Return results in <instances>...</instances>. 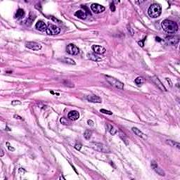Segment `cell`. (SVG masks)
Listing matches in <instances>:
<instances>
[{
  "label": "cell",
  "mask_w": 180,
  "mask_h": 180,
  "mask_svg": "<svg viewBox=\"0 0 180 180\" xmlns=\"http://www.w3.org/2000/svg\"><path fill=\"white\" fill-rule=\"evenodd\" d=\"M162 29L168 33H174L178 30V25L172 20H164L161 23Z\"/></svg>",
  "instance_id": "6da1fadb"
},
{
  "label": "cell",
  "mask_w": 180,
  "mask_h": 180,
  "mask_svg": "<svg viewBox=\"0 0 180 180\" xmlns=\"http://www.w3.org/2000/svg\"><path fill=\"white\" fill-rule=\"evenodd\" d=\"M161 6L158 4H153L149 7L148 13L149 15L152 18H157L161 13Z\"/></svg>",
  "instance_id": "7a4b0ae2"
},
{
  "label": "cell",
  "mask_w": 180,
  "mask_h": 180,
  "mask_svg": "<svg viewBox=\"0 0 180 180\" xmlns=\"http://www.w3.org/2000/svg\"><path fill=\"white\" fill-rule=\"evenodd\" d=\"M106 77V80L108 81V82L113 87H115L116 88L123 89L124 88V84L123 82H121L120 81H119L117 79L111 77V76H105Z\"/></svg>",
  "instance_id": "3957f363"
},
{
  "label": "cell",
  "mask_w": 180,
  "mask_h": 180,
  "mask_svg": "<svg viewBox=\"0 0 180 180\" xmlns=\"http://www.w3.org/2000/svg\"><path fill=\"white\" fill-rule=\"evenodd\" d=\"M46 32H47V34L49 35H56L61 32V30L56 25L51 24L47 27Z\"/></svg>",
  "instance_id": "277c9868"
},
{
  "label": "cell",
  "mask_w": 180,
  "mask_h": 180,
  "mask_svg": "<svg viewBox=\"0 0 180 180\" xmlns=\"http://www.w3.org/2000/svg\"><path fill=\"white\" fill-rule=\"evenodd\" d=\"M91 146L95 150L98 151H101V152H104V153H108L109 152L108 149L106 147V146H104V144L100 143H91Z\"/></svg>",
  "instance_id": "5b68a950"
},
{
  "label": "cell",
  "mask_w": 180,
  "mask_h": 180,
  "mask_svg": "<svg viewBox=\"0 0 180 180\" xmlns=\"http://www.w3.org/2000/svg\"><path fill=\"white\" fill-rule=\"evenodd\" d=\"M66 51L71 55H77L80 52L79 49L73 44H70L66 47Z\"/></svg>",
  "instance_id": "8992f818"
},
{
  "label": "cell",
  "mask_w": 180,
  "mask_h": 180,
  "mask_svg": "<svg viewBox=\"0 0 180 180\" xmlns=\"http://www.w3.org/2000/svg\"><path fill=\"white\" fill-rule=\"evenodd\" d=\"M25 47L28 49L34 51H38L42 49V45L40 44L34 42H29L25 44Z\"/></svg>",
  "instance_id": "52a82bcc"
},
{
  "label": "cell",
  "mask_w": 180,
  "mask_h": 180,
  "mask_svg": "<svg viewBox=\"0 0 180 180\" xmlns=\"http://www.w3.org/2000/svg\"><path fill=\"white\" fill-rule=\"evenodd\" d=\"M91 9L95 13H101L105 11V7L99 4H92L91 6Z\"/></svg>",
  "instance_id": "ba28073f"
},
{
  "label": "cell",
  "mask_w": 180,
  "mask_h": 180,
  "mask_svg": "<svg viewBox=\"0 0 180 180\" xmlns=\"http://www.w3.org/2000/svg\"><path fill=\"white\" fill-rule=\"evenodd\" d=\"M151 167H152V168L155 170L158 174H159L160 175H162V176H165V172L162 171V170L161 168H159V166L158 165V164L156 163V162H151Z\"/></svg>",
  "instance_id": "9c48e42d"
},
{
  "label": "cell",
  "mask_w": 180,
  "mask_h": 180,
  "mask_svg": "<svg viewBox=\"0 0 180 180\" xmlns=\"http://www.w3.org/2000/svg\"><path fill=\"white\" fill-rule=\"evenodd\" d=\"M35 28L38 30L40 31H44V30H47V26L46 25V23L42 21V20H39L37 21V23L35 25Z\"/></svg>",
  "instance_id": "30bf717a"
},
{
  "label": "cell",
  "mask_w": 180,
  "mask_h": 180,
  "mask_svg": "<svg viewBox=\"0 0 180 180\" xmlns=\"http://www.w3.org/2000/svg\"><path fill=\"white\" fill-rule=\"evenodd\" d=\"M92 49L96 54H103L106 52L105 48L101 46H99V45L92 46Z\"/></svg>",
  "instance_id": "8fae6325"
},
{
  "label": "cell",
  "mask_w": 180,
  "mask_h": 180,
  "mask_svg": "<svg viewBox=\"0 0 180 180\" xmlns=\"http://www.w3.org/2000/svg\"><path fill=\"white\" fill-rule=\"evenodd\" d=\"M87 99L89 101L92 102V103H101V101H102V100H101V99L100 98L99 96H96V95L87 96Z\"/></svg>",
  "instance_id": "7c38bea8"
},
{
  "label": "cell",
  "mask_w": 180,
  "mask_h": 180,
  "mask_svg": "<svg viewBox=\"0 0 180 180\" xmlns=\"http://www.w3.org/2000/svg\"><path fill=\"white\" fill-rule=\"evenodd\" d=\"M151 80L153 81V82L157 85V87H158L159 89H161L162 91L166 92V89L165 88V87L163 86V85L162 84L161 82L159 80V79H158V77H151Z\"/></svg>",
  "instance_id": "4fadbf2b"
},
{
  "label": "cell",
  "mask_w": 180,
  "mask_h": 180,
  "mask_svg": "<svg viewBox=\"0 0 180 180\" xmlns=\"http://www.w3.org/2000/svg\"><path fill=\"white\" fill-rule=\"evenodd\" d=\"M68 117L70 120H77L79 117H80V114H79V113L77 111H70V113H68Z\"/></svg>",
  "instance_id": "5bb4252c"
},
{
  "label": "cell",
  "mask_w": 180,
  "mask_h": 180,
  "mask_svg": "<svg viewBox=\"0 0 180 180\" xmlns=\"http://www.w3.org/2000/svg\"><path fill=\"white\" fill-rule=\"evenodd\" d=\"M167 41L172 45H176L179 42V37L177 36H170L166 38Z\"/></svg>",
  "instance_id": "9a60e30c"
},
{
  "label": "cell",
  "mask_w": 180,
  "mask_h": 180,
  "mask_svg": "<svg viewBox=\"0 0 180 180\" xmlns=\"http://www.w3.org/2000/svg\"><path fill=\"white\" fill-rule=\"evenodd\" d=\"M75 16H77V18L80 19H85L87 17V13L85 11H82V10H78L75 13Z\"/></svg>",
  "instance_id": "2e32d148"
},
{
  "label": "cell",
  "mask_w": 180,
  "mask_h": 180,
  "mask_svg": "<svg viewBox=\"0 0 180 180\" xmlns=\"http://www.w3.org/2000/svg\"><path fill=\"white\" fill-rule=\"evenodd\" d=\"M132 131H133V132L136 135H137L138 137H141V138H143V139H146V137L145 136V134H143V132H142L141 131L139 130H138L136 127H133L132 128Z\"/></svg>",
  "instance_id": "e0dca14e"
},
{
  "label": "cell",
  "mask_w": 180,
  "mask_h": 180,
  "mask_svg": "<svg viewBox=\"0 0 180 180\" xmlns=\"http://www.w3.org/2000/svg\"><path fill=\"white\" fill-rule=\"evenodd\" d=\"M87 56H88V58L89 59H90L92 61H96V62L99 61L101 60V58L100 57L97 56L96 55H95V54H88Z\"/></svg>",
  "instance_id": "ac0fdd59"
},
{
  "label": "cell",
  "mask_w": 180,
  "mask_h": 180,
  "mask_svg": "<svg viewBox=\"0 0 180 180\" xmlns=\"http://www.w3.org/2000/svg\"><path fill=\"white\" fill-rule=\"evenodd\" d=\"M24 16H25V11L23 9H19L16 12V18L17 19H23Z\"/></svg>",
  "instance_id": "d6986e66"
},
{
  "label": "cell",
  "mask_w": 180,
  "mask_h": 180,
  "mask_svg": "<svg viewBox=\"0 0 180 180\" xmlns=\"http://www.w3.org/2000/svg\"><path fill=\"white\" fill-rule=\"evenodd\" d=\"M135 83L137 84L138 86H141V85H142L143 83H144V79H143V77H137V79L135 80Z\"/></svg>",
  "instance_id": "ffe728a7"
},
{
  "label": "cell",
  "mask_w": 180,
  "mask_h": 180,
  "mask_svg": "<svg viewBox=\"0 0 180 180\" xmlns=\"http://www.w3.org/2000/svg\"><path fill=\"white\" fill-rule=\"evenodd\" d=\"M167 143H168L169 145L172 146H176L177 148L180 149V143H177V142H174V141H172V140H168V141H167Z\"/></svg>",
  "instance_id": "44dd1931"
},
{
  "label": "cell",
  "mask_w": 180,
  "mask_h": 180,
  "mask_svg": "<svg viewBox=\"0 0 180 180\" xmlns=\"http://www.w3.org/2000/svg\"><path fill=\"white\" fill-rule=\"evenodd\" d=\"M34 20H35L34 16H32V13H30V16L28 17V19H27V20H26V24L28 25H30L32 23Z\"/></svg>",
  "instance_id": "7402d4cb"
},
{
  "label": "cell",
  "mask_w": 180,
  "mask_h": 180,
  "mask_svg": "<svg viewBox=\"0 0 180 180\" xmlns=\"http://www.w3.org/2000/svg\"><path fill=\"white\" fill-rule=\"evenodd\" d=\"M91 135H92V132L90 130H87L85 132V133H84V137L87 140H89L90 139Z\"/></svg>",
  "instance_id": "603a6c76"
},
{
  "label": "cell",
  "mask_w": 180,
  "mask_h": 180,
  "mask_svg": "<svg viewBox=\"0 0 180 180\" xmlns=\"http://www.w3.org/2000/svg\"><path fill=\"white\" fill-rule=\"evenodd\" d=\"M63 61L67 63H69V64H72V65L75 64V63L74 61L72 60V59H70V58H66L63 59Z\"/></svg>",
  "instance_id": "cb8c5ba5"
},
{
  "label": "cell",
  "mask_w": 180,
  "mask_h": 180,
  "mask_svg": "<svg viewBox=\"0 0 180 180\" xmlns=\"http://www.w3.org/2000/svg\"><path fill=\"white\" fill-rule=\"evenodd\" d=\"M109 127H110V130H109L110 133L112 135H115L117 133V130H115L113 127H112L111 125H109Z\"/></svg>",
  "instance_id": "d4e9b609"
},
{
  "label": "cell",
  "mask_w": 180,
  "mask_h": 180,
  "mask_svg": "<svg viewBox=\"0 0 180 180\" xmlns=\"http://www.w3.org/2000/svg\"><path fill=\"white\" fill-rule=\"evenodd\" d=\"M60 122L63 124H66V125H68V124H70V123H69V121L66 119V118H61V120H60Z\"/></svg>",
  "instance_id": "484cf974"
},
{
  "label": "cell",
  "mask_w": 180,
  "mask_h": 180,
  "mask_svg": "<svg viewBox=\"0 0 180 180\" xmlns=\"http://www.w3.org/2000/svg\"><path fill=\"white\" fill-rule=\"evenodd\" d=\"M100 112L101 113H105V114H108V115H112L113 113L109 111H107V110H105V109H101L100 110Z\"/></svg>",
  "instance_id": "4316f807"
},
{
  "label": "cell",
  "mask_w": 180,
  "mask_h": 180,
  "mask_svg": "<svg viewBox=\"0 0 180 180\" xmlns=\"http://www.w3.org/2000/svg\"><path fill=\"white\" fill-rule=\"evenodd\" d=\"M11 104H12L13 106H16V105H20L21 103L19 101H13L12 102H11Z\"/></svg>",
  "instance_id": "83f0119b"
},
{
  "label": "cell",
  "mask_w": 180,
  "mask_h": 180,
  "mask_svg": "<svg viewBox=\"0 0 180 180\" xmlns=\"http://www.w3.org/2000/svg\"><path fill=\"white\" fill-rule=\"evenodd\" d=\"M6 145L8 146L7 147H8V149H9V151H13L15 150V149H14V148H13V147H11V146H10V144H9V143H8V142H7V143H6Z\"/></svg>",
  "instance_id": "f1b7e54d"
},
{
  "label": "cell",
  "mask_w": 180,
  "mask_h": 180,
  "mask_svg": "<svg viewBox=\"0 0 180 180\" xmlns=\"http://www.w3.org/2000/svg\"><path fill=\"white\" fill-rule=\"evenodd\" d=\"M75 149H77V151H80L81 148H82V145L81 144H76L75 146Z\"/></svg>",
  "instance_id": "f546056e"
},
{
  "label": "cell",
  "mask_w": 180,
  "mask_h": 180,
  "mask_svg": "<svg viewBox=\"0 0 180 180\" xmlns=\"http://www.w3.org/2000/svg\"><path fill=\"white\" fill-rule=\"evenodd\" d=\"M111 9L112 11H115V5L113 3L111 4Z\"/></svg>",
  "instance_id": "4dcf8cb0"
},
{
  "label": "cell",
  "mask_w": 180,
  "mask_h": 180,
  "mask_svg": "<svg viewBox=\"0 0 180 180\" xmlns=\"http://www.w3.org/2000/svg\"><path fill=\"white\" fill-rule=\"evenodd\" d=\"M87 123L89 125H90V126H93L94 125V122L92 120H89L88 121H87Z\"/></svg>",
  "instance_id": "1f68e13d"
},
{
  "label": "cell",
  "mask_w": 180,
  "mask_h": 180,
  "mask_svg": "<svg viewBox=\"0 0 180 180\" xmlns=\"http://www.w3.org/2000/svg\"><path fill=\"white\" fill-rule=\"evenodd\" d=\"M14 118H16V119H19V120H23V119L21 118V117H20L19 115H14Z\"/></svg>",
  "instance_id": "d6a6232c"
},
{
  "label": "cell",
  "mask_w": 180,
  "mask_h": 180,
  "mask_svg": "<svg viewBox=\"0 0 180 180\" xmlns=\"http://www.w3.org/2000/svg\"><path fill=\"white\" fill-rule=\"evenodd\" d=\"M143 41H144V39H143V41H142V42H139V46H141V47H143Z\"/></svg>",
  "instance_id": "836d02e7"
},
{
  "label": "cell",
  "mask_w": 180,
  "mask_h": 180,
  "mask_svg": "<svg viewBox=\"0 0 180 180\" xmlns=\"http://www.w3.org/2000/svg\"><path fill=\"white\" fill-rule=\"evenodd\" d=\"M4 150H3V149H1V155H0V156H1V157H2V156L4 155Z\"/></svg>",
  "instance_id": "e575fe53"
},
{
  "label": "cell",
  "mask_w": 180,
  "mask_h": 180,
  "mask_svg": "<svg viewBox=\"0 0 180 180\" xmlns=\"http://www.w3.org/2000/svg\"><path fill=\"white\" fill-rule=\"evenodd\" d=\"M143 1H135V3L136 4H142V3H143Z\"/></svg>",
  "instance_id": "d590c367"
},
{
  "label": "cell",
  "mask_w": 180,
  "mask_h": 180,
  "mask_svg": "<svg viewBox=\"0 0 180 180\" xmlns=\"http://www.w3.org/2000/svg\"><path fill=\"white\" fill-rule=\"evenodd\" d=\"M6 130H7V131H10V130H10V129H9V128L8 127H6Z\"/></svg>",
  "instance_id": "8d00e7d4"
}]
</instances>
